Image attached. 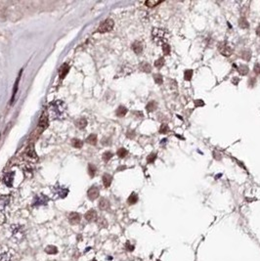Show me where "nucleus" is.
Wrapping results in <instances>:
<instances>
[{
    "instance_id": "obj_26",
    "label": "nucleus",
    "mask_w": 260,
    "mask_h": 261,
    "mask_svg": "<svg viewBox=\"0 0 260 261\" xmlns=\"http://www.w3.org/2000/svg\"><path fill=\"white\" fill-rule=\"evenodd\" d=\"M71 144L76 149H80V148H82V146H83V142L81 141V140H79V139H73Z\"/></svg>"
},
{
    "instance_id": "obj_31",
    "label": "nucleus",
    "mask_w": 260,
    "mask_h": 261,
    "mask_svg": "<svg viewBox=\"0 0 260 261\" xmlns=\"http://www.w3.org/2000/svg\"><path fill=\"white\" fill-rule=\"evenodd\" d=\"M163 65H164V59L163 58H159V59H157V61L155 62V66H156V68H157V69L162 68Z\"/></svg>"
},
{
    "instance_id": "obj_1",
    "label": "nucleus",
    "mask_w": 260,
    "mask_h": 261,
    "mask_svg": "<svg viewBox=\"0 0 260 261\" xmlns=\"http://www.w3.org/2000/svg\"><path fill=\"white\" fill-rule=\"evenodd\" d=\"M11 232H12V238L15 242L20 243L25 239V231L22 226L13 225L11 227Z\"/></svg>"
},
{
    "instance_id": "obj_39",
    "label": "nucleus",
    "mask_w": 260,
    "mask_h": 261,
    "mask_svg": "<svg viewBox=\"0 0 260 261\" xmlns=\"http://www.w3.org/2000/svg\"><path fill=\"white\" fill-rule=\"evenodd\" d=\"M255 82H256L255 77H250V78H249V86L253 87V86L255 85Z\"/></svg>"
},
{
    "instance_id": "obj_17",
    "label": "nucleus",
    "mask_w": 260,
    "mask_h": 261,
    "mask_svg": "<svg viewBox=\"0 0 260 261\" xmlns=\"http://www.w3.org/2000/svg\"><path fill=\"white\" fill-rule=\"evenodd\" d=\"M75 124H76V127H78L79 129H83L86 127V125H87V120L85 118H79Z\"/></svg>"
},
{
    "instance_id": "obj_23",
    "label": "nucleus",
    "mask_w": 260,
    "mask_h": 261,
    "mask_svg": "<svg viewBox=\"0 0 260 261\" xmlns=\"http://www.w3.org/2000/svg\"><path fill=\"white\" fill-rule=\"evenodd\" d=\"M86 142L90 145H96L97 144V136L95 134H91L86 138Z\"/></svg>"
},
{
    "instance_id": "obj_37",
    "label": "nucleus",
    "mask_w": 260,
    "mask_h": 261,
    "mask_svg": "<svg viewBox=\"0 0 260 261\" xmlns=\"http://www.w3.org/2000/svg\"><path fill=\"white\" fill-rule=\"evenodd\" d=\"M112 153L111 152H106L103 155V159L105 162H109V160L112 158Z\"/></svg>"
},
{
    "instance_id": "obj_3",
    "label": "nucleus",
    "mask_w": 260,
    "mask_h": 261,
    "mask_svg": "<svg viewBox=\"0 0 260 261\" xmlns=\"http://www.w3.org/2000/svg\"><path fill=\"white\" fill-rule=\"evenodd\" d=\"M218 49L219 52L225 57H230L233 53V49L226 42H221L218 44Z\"/></svg>"
},
{
    "instance_id": "obj_20",
    "label": "nucleus",
    "mask_w": 260,
    "mask_h": 261,
    "mask_svg": "<svg viewBox=\"0 0 260 261\" xmlns=\"http://www.w3.org/2000/svg\"><path fill=\"white\" fill-rule=\"evenodd\" d=\"M13 177H14V174H13V173L7 174V175H6L5 178H4L5 184L7 185V186H9V187H11L12 186V182H13Z\"/></svg>"
},
{
    "instance_id": "obj_42",
    "label": "nucleus",
    "mask_w": 260,
    "mask_h": 261,
    "mask_svg": "<svg viewBox=\"0 0 260 261\" xmlns=\"http://www.w3.org/2000/svg\"><path fill=\"white\" fill-rule=\"evenodd\" d=\"M256 33H257V35L260 36V25L258 26V28L256 29Z\"/></svg>"
},
{
    "instance_id": "obj_43",
    "label": "nucleus",
    "mask_w": 260,
    "mask_h": 261,
    "mask_svg": "<svg viewBox=\"0 0 260 261\" xmlns=\"http://www.w3.org/2000/svg\"><path fill=\"white\" fill-rule=\"evenodd\" d=\"M93 261H97V260H96V259H93Z\"/></svg>"
},
{
    "instance_id": "obj_24",
    "label": "nucleus",
    "mask_w": 260,
    "mask_h": 261,
    "mask_svg": "<svg viewBox=\"0 0 260 261\" xmlns=\"http://www.w3.org/2000/svg\"><path fill=\"white\" fill-rule=\"evenodd\" d=\"M45 252H47L48 254H56L58 253V249L54 245H48L45 249Z\"/></svg>"
},
{
    "instance_id": "obj_6",
    "label": "nucleus",
    "mask_w": 260,
    "mask_h": 261,
    "mask_svg": "<svg viewBox=\"0 0 260 261\" xmlns=\"http://www.w3.org/2000/svg\"><path fill=\"white\" fill-rule=\"evenodd\" d=\"M22 71L23 70L20 71L19 73V76L16 79V82L14 84V88H13V92H12V97H11V104H13V102H14V98L17 94V91H18V88H19V83H20V79H21V75H22Z\"/></svg>"
},
{
    "instance_id": "obj_14",
    "label": "nucleus",
    "mask_w": 260,
    "mask_h": 261,
    "mask_svg": "<svg viewBox=\"0 0 260 261\" xmlns=\"http://www.w3.org/2000/svg\"><path fill=\"white\" fill-rule=\"evenodd\" d=\"M112 177L110 175V174H104V176H103V183H104V186L106 187V188L110 187V185L112 184Z\"/></svg>"
},
{
    "instance_id": "obj_28",
    "label": "nucleus",
    "mask_w": 260,
    "mask_h": 261,
    "mask_svg": "<svg viewBox=\"0 0 260 261\" xmlns=\"http://www.w3.org/2000/svg\"><path fill=\"white\" fill-rule=\"evenodd\" d=\"M154 79H155V81L157 84H162L163 82V78H162V75H159V73H156V75H154Z\"/></svg>"
},
{
    "instance_id": "obj_19",
    "label": "nucleus",
    "mask_w": 260,
    "mask_h": 261,
    "mask_svg": "<svg viewBox=\"0 0 260 261\" xmlns=\"http://www.w3.org/2000/svg\"><path fill=\"white\" fill-rule=\"evenodd\" d=\"M127 202H128L129 204H135L138 202V195H137V194H135V193H132L131 195L129 196Z\"/></svg>"
},
{
    "instance_id": "obj_25",
    "label": "nucleus",
    "mask_w": 260,
    "mask_h": 261,
    "mask_svg": "<svg viewBox=\"0 0 260 261\" xmlns=\"http://www.w3.org/2000/svg\"><path fill=\"white\" fill-rule=\"evenodd\" d=\"M241 57L244 60V61H249L251 57V53L249 50H244L241 53Z\"/></svg>"
},
{
    "instance_id": "obj_33",
    "label": "nucleus",
    "mask_w": 260,
    "mask_h": 261,
    "mask_svg": "<svg viewBox=\"0 0 260 261\" xmlns=\"http://www.w3.org/2000/svg\"><path fill=\"white\" fill-rule=\"evenodd\" d=\"M126 155H127V151H126V149H124V148H121L117 151V156L119 158H123L124 157H126Z\"/></svg>"
},
{
    "instance_id": "obj_34",
    "label": "nucleus",
    "mask_w": 260,
    "mask_h": 261,
    "mask_svg": "<svg viewBox=\"0 0 260 261\" xmlns=\"http://www.w3.org/2000/svg\"><path fill=\"white\" fill-rule=\"evenodd\" d=\"M162 51L164 53V55H166V56L169 55L170 54V46L167 43H164L162 45Z\"/></svg>"
},
{
    "instance_id": "obj_22",
    "label": "nucleus",
    "mask_w": 260,
    "mask_h": 261,
    "mask_svg": "<svg viewBox=\"0 0 260 261\" xmlns=\"http://www.w3.org/2000/svg\"><path fill=\"white\" fill-rule=\"evenodd\" d=\"M140 69L145 72H150L152 71V66H151L150 64L143 62V63H141V65H140Z\"/></svg>"
},
{
    "instance_id": "obj_21",
    "label": "nucleus",
    "mask_w": 260,
    "mask_h": 261,
    "mask_svg": "<svg viewBox=\"0 0 260 261\" xmlns=\"http://www.w3.org/2000/svg\"><path fill=\"white\" fill-rule=\"evenodd\" d=\"M157 104L155 101H151L146 107V109L148 112H154L155 110H157Z\"/></svg>"
},
{
    "instance_id": "obj_13",
    "label": "nucleus",
    "mask_w": 260,
    "mask_h": 261,
    "mask_svg": "<svg viewBox=\"0 0 260 261\" xmlns=\"http://www.w3.org/2000/svg\"><path fill=\"white\" fill-rule=\"evenodd\" d=\"M109 206H110V202L108 199H105V198H102L101 199H100V202H99V208L100 209L106 210V209L109 208Z\"/></svg>"
},
{
    "instance_id": "obj_29",
    "label": "nucleus",
    "mask_w": 260,
    "mask_h": 261,
    "mask_svg": "<svg viewBox=\"0 0 260 261\" xmlns=\"http://www.w3.org/2000/svg\"><path fill=\"white\" fill-rule=\"evenodd\" d=\"M7 204H8V198L7 197H3V198L0 199V209L2 210L4 207L7 205Z\"/></svg>"
},
{
    "instance_id": "obj_15",
    "label": "nucleus",
    "mask_w": 260,
    "mask_h": 261,
    "mask_svg": "<svg viewBox=\"0 0 260 261\" xmlns=\"http://www.w3.org/2000/svg\"><path fill=\"white\" fill-rule=\"evenodd\" d=\"M238 71L239 75H242V76H246L249 73V66H245V65H241L239 66H238Z\"/></svg>"
},
{
    "instance_id": "obj_27",
    "label": "nucleus",
    "mask_w": 260,
    "mask_h": 261,
    "mask_svg": "<svg viewBox=\"0 0 260 261\" xmlns=\"http://www.w3.org/2000/svg\"><path fill=\"white\" fill-rule=\"evenodd\" d=\"M192 76H193V71L192 70H186L185 72H184V78H185V80L190 81V80L192 79Z\"/></svg>"
},
{
    "instance_id": "obj_41",
    "label": "nucleus",
    "mask_w": 260,
    "mask_h": 261,
    "mask_svg": "<svg viewBox=\"0 0 260 261\" xmlns=\"http://www.w3.org/2000/svg\"><path fill=\"white\" fill-rule=\"evenodd\" d=\"M125 246H126V249H127L129 251H132L133 250H134V246L133 245H131L129 243H126V245H125Z\"/></svg>"
},
{
    "instance_id": "obj_7",
    "label": "nucleus",
    "mask_w": 260,
    "mask_h": 261,
    "mask_svg": "<svg viewBox=\"0 0 260 261\" xmlns=\"http://www.w3.org/2000/svg\"><path fill=\"white\" fill-rule=\"evenodd\" d=\"M85 219L87 220L88 222L95 221V220L97 219V212H96V210H94V209L88 210L87 212H86V214H85Z\"/></svg>"
},
{
    "instance_id": "obj_16",
    "label": "nucleus",
    "mask_w": 260,
    "mask_h": 261,
    "mask_svg": "<svg viewBox=\"0 0 260 261\" xmlns=\"http://www.w3.org/2000/svg\"><path fill=\"white\" fill-rule=\"evenodd\" d=\"M126 112H127V109L123 106H121V107H118L116 110V116L119 117H122L126 115Z\"/></svg>"
},
{
    "instance_id": "obj_4",
    "label": "nucleus",
    "mask_w": 260,
    "mask_h": 261,
    "mask_svg": "<svg viewBox=\"0 0 260 261\" xmlns=\"http://www.w3.org/2000/svg\"><path fill=\"white\" fill-rule=\"evenodd\" d=\"M48 126V118H47V113L46 112H44L42 113V116L39 119L38 122V133H41L42 131H44Z\"/></svg>"
},
{
    "instance_id": "obj_10",
    "label": "nucleus",
    "mask_w": 260,
    "mask_h": 261,
    "mask_svg": "<svg viewBox=\"0 0 260 261\" xmlns=\"http://www.w3.org/2000/svg\"><path fill=\"white\" fill-rule=\"evenodd\" d=\"M132 49H133V51L135 52V54H137V55L141 54L142 51H143V44H142V42L135 41L134 43L132 44Z\"/></svg>"
},
{
    "instance_id": "obj_32",
    "label": "nucleus",
    "mask_w": 260,
    "mask_h": 261,
    "mask_svg": "<svg viewBox=\"0 0 260 261\" xmlns=\"http://www.w3.org/2000/svg\"><path fill=\"white\" fill-rule=\"evenodd\" d=\"M169 132V127L167 124H162L161 126V128H159V133H162V134H166V133Z\"/></svg>"
},
{
    "instance_id": "obj_9",
    "label": "nucleus",
    "mask_w": 260,
    "mask_h": 261,
    "mask_svg": "<svg viewBox=\"0 0 260 261\" xmlns=\"http://www.w3.org/2000/svg\"><path fill=\"white\" fill-rule=\"evenodd\" d=\"M69 220L71 224H78L80 221V215L77 212H71L69 215Z\"/></svg>"
},
{
    "instance_id": "obj_18",
    "label": "nucleus",
    "mask_w": 260,
    "mask_h": 261,
    "mask_svg": "<svg viewBox=\"0 0 260 261\" xmlns=\"http://www.w3.org/2000/svg\"><path fill=\"white\" fill-rule=\"evenodd\" d=\"M239 25L241 26L242 29H249V24L246 21V19L244 17H242L239 20Z\"/></svg>"
},
{
    "instance_id": "obj_40",
    "label": "nucleus",
    "mask_w": 260,
    "mask_h": 261,
    "mask_svg": "<svg viewBox=\"0 0 260 261\" xmlns=\"http://www.w3.org/2000/svg\"><path fill=\"white\" fill-rule=\"evenodd\" d=\"M195 105H196V107H203L204 102L203 100H195Z\"/></svg>"
},
{
    "instance_id": "obj_8",
    "label": "nucleus",
    "mask_w": 260,
    "mask_h": 261,
    "mask_svg": "<svg viewBox=\"0 0 260 261\" xmlns=\"http://www.w3.org/2000/svg\"><path fill=\"white\" fill-rule=\"evenodd\" d=\"M69 71H70V66L68 64H64L61 68H60L59 70V76H60V78L63 79L66 77V76L69 73Z\"/></svg>"
},
{
    "instance_id": "obj_38",
    "label": "nucleus",
    "mask_w": 260,
    "mask_h": 261,
    "mask_svg": "<svg viewBox=\"0 0 260 261\" xmlns=\"http://www.w3.org/2000/svg\"><path fill=\"white\" fill-rule=\"evenodd\" d=\"M253 71L256 73V75H260V63L255 64L254 68H253Z\"/></svg>"
},
{
    "instance_id": "obj_35",
    "label": "nucleus",
    "mask_w": 260,
    "mask_h": 261,
    "mask_svg": "<svg viewBox=\"0 0 260 261\" xmlns=\"http://www.w3.org/2000/svg\"><path fill=\"white\" fill-rule=\"evenodd\" d=\"M88 172L90 174V176H94L95 172H96V167L93 164H89L88 165Z\"/></svg>"
},
{
    "instance_id": "obj_2",
    "label": "nucleus",
    "mask_w": 260,
    "mask_h": 261,
    "mask_svg": "<svg viewBox=\"0 0 260 261\" xmlns=\"http://www.w3.org/2000/svg\"><path fill=\"white\" fill-rule=\"evenodd\" d=\"M114 25H115V23H114V21H112V19H107V20H105V21L101 25H100V26L98 28L97 31L100 32V33L109 32V31H111L112 29H114Z\"/></svg>"
},
{
    "instance_id": "obj_30",
    "label": "nucleus",
    "mask_w": 260,
    "mask_h": 261,
    "mask_svg": "<svg viewBox=\"0 0 260 261\" xmlns=\"http://www.w3.org/2000/svg\"><path fill=\"white\" fill-rule=\"evenodd\" d=\"M159 3H161V1H152V0H149V1L145 2V5L148 6L149 8H154L157 5H158Z\"/></svg>"
},
{
    "instance_id": "obj_11",
    "label": "nucleus",
    "mask_w": 260,
    "mask_h": 261,
    "mask_svg": "<svg viewBox=\"0 0 260 261\" xmlns=\"http://www.w3.org/2000/svg\"><path fill=\"white\" fill-rule=\"evenodd\" d=\"M164 30H158V29H154V31H153V36H154L155 40H162V38H163L164 36Z\"/></svg>"
},
{
    "instance_id": "obj_36",
    "label": "nucleus",
    "mask_w": 260,
    "mask_h": 261,
    "mask_svg": "<svg viewBox=\"0 0 260 261\" xmlns=\"http://www.w3.org/2000/svg\"><path fill=\"white\" fill-rule=\"evenodd\" d=\"M156 159H157V153H151V155H149L148 158H147V162L149 163H153Z\"/></svg>"
},
{
    "instance_id": "obj_5",
    "label": "nucleus",
    "mask_w": 260,
    "mask_h": 261,
    "mask_svg": "<svg viewBox=\"0 0 260 261\" xmlns=\"http://www.w3.org/2000/svg\"><path fill=\"white\" fill-rule=\"evenodd\" d=\"M87 196H88L89 199H91V200L96 199L99 197V189L97 188V187H95V186L91 187V188L87 192Z\"/></svg>"
},
{
    "instance_id": "obj_12",
    "label": "nucleus",
    "mask_w": 260,
    "mask_h": 261,
    "mask_svg": "<svg viewBox=\"0 0 260 261\" xmlns=\"http://www.w3.org/2000/svg\"><path fill=\"white\" fill-rule=\"evenodd\" d=\"M0 261H14V255L11 252H3L0 254Z\"/></svg>"
}]
</instances>
